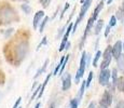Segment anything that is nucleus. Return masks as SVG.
Listing matches in <instances>:
<instances>
[{"instance_id": "28", "label": "nucleus", "mask_w": 124, "mask_h": 108, "mask_svg": "<svg viewBox=\"0 0 124 108\" xmlns=\"http://www.w3.org/2000/svg\"><path fill=\"white\" fill-rule=\"evenodd\" d=\"M69 7H70V4H69L68 2H67V3L65 4V7H64V9H63V10H62V12H61V16H59V18H61V20L64 17V15H65L66 11H67L68 9H69Z\"/></svg>"}, {"instance_id": "47", "label": "nucleus", "mask_w": 124, "mask_h": 108, "mask_svg": "<svg viewBox=\"0 0 124 108\" xmlns=\"http://www.w3.org/2000/svg\"><path fill=\"white\" fill-rule=\"evenodd\" d=\"M0 98H1V93H0Z\"/></svg>"}, {"instance_id": "10", "label": "nucleus", "mask_w": 124, "mask_h": 108, "mask_svg": "<svg viewBox=\"0 0 124 108\" xmlns=\"http://www.w3.org/2000/svg\"><path fill=\"white\" fill-rule=\"evenodd\" d=\"M123 52V49H122V42L121 41H116L114 43L113 47H111V54H112V57L113 58H118Z\"/></svg>"}, {"instance_id": "2", "label": "nucleus", "mask_w": 124, "mask_h": 108, "mask_svg": "<svg viewBox=\"0 0 124 108\" xmlns=\"http://www.w3.org/2000/svg\"><path fill=\"white\" fill-rule=\"evenodd\" d=\"M86 52L83 51L82 53V56H81V59H80V65H79V68L77 70V74H76V77H75V83L78 84L80 82L81 78H83V75L85 73V69H86Z\"/></svg>"}, {"instance_id": "22", "label": "nucleus", "mask_w": 124, "mask_h": 108, "mask_svg": "<svg viewBox=\"0 0 124 108\" xmlns=\"http://www.w3.org/2000/svg\"><path fill=\"white\" fill-rule=\"evenodd\" d=\"M111 78H112V84L114 85L116 84V79H118V69L116 68H113L112 70H111ZM116 86V85H114Z\"/></svg>"}, {"instance_id": "31", "label": "nucleus", "mask_w": 124, "mask_h": 108, "mask_svg": "<svg viewBox=\"0 0 124 108\" xmlns=\"http://www.w3.org/2000/svg\"><path fill=\"white\" fill-rule=\"evenodd\" d=\"M46 43H47V40H46V37H43L42 38V40H41V42L38 44V47H37V51L40 49V48L42 47V45H46Z\"/></svg>"}, {"instance_id": "38", "label": "nucleus", "mask_w": 124, "mask_h": 108, "mask_svg": "<svg viewBox=\"0 0 124 108\" xmlns=\"http://www.w3.org/2000/svg\"><path fill=\"white\" fill-rule=\"evenodd\" d=\"M95 107H96V104H95V102H92L89 105V108H95Z\"/></svg>"}, {"instance_id": "23", "label": "nucleus", "mask_w": 124, "mask_h": 108, "mask_svg": "<svg viewBox=\"0 0 124 108\" xmlns=\"http://www.w3.org/2000/svg\"><path fill=\"white\" fill-rule=\"evenodd\" d=\"M93 77H94V73H93V71H90L89 77H87V79L85 80V86H86V88H90L91 83H92V80H93Z\"/></svg>"}, {"instance_id": "44", "label": "nucleus", "mask_w": 124, "mask_h": 108, "mask_svg": "<svg viewBox=\"0 0 124 108\" xmlns=\"http://www.w3.org/2000/svg\"><path fill=\"white\" fill-rule=\"evenodd\" d=\"M122 49H123V51H124V41L122 42Z\"/></svg>"}, {"instance_id": "21", "label": "nucleus", "mask_w": 124, "mask_h": 108, "mask_svg": "<svg viewBox=\"0 0 124 108\" xmlns=\"http://www.w3.org/2000/svg\"><path fill=\"white\" fill-rule=\"evenodd\" d=\"M101 53H102L101 51H97L96 54H95V57H94V59H93V66H94V67H97V66H98V61L101 59Z\"/></svg>"}, {"instance_id": "20", "label": "nucleus", "mask_w": 124, "mask_h": 108, "mask_svg": "<svg viewBox=\"0 0 124 108\" xmlns=\"http://www.w3.org/2000/svg\"><path fill=\"white\" fill-rule=\"evenodd\" d=\"M85 89H86V86H85V80H83L82 81V84H81V88H80V90H79V93H78V96H77V98L80 100V102H81V100L83 98Z\"/></svg>"}, {"instance_id": "13", "label": "nucleus", "mask_w": 124, "mask_h": 108, "mask_svg": "<svg viewBox=\"0 0 124 108\" xmlns=\"http://www.w3.org/2000/svg\"><path fill=\"white\" fill-rule=\"evenodd\" d=\"M104 6H105L104 1H101V3H98V4H97V7L95 8L94 12H93V15L91 16V17H92V20L94 21V22L97 21V18H98V15H99V13H101V11L102 10V8H104Z\"/></svg>"}, {"instance_id": "3", "label": "nucleus", "mask_w": 124, "mask_h": 108, "mask_svg": "<svg viewBox=\"0 0 124 108\" xmlns=\"http://www.w3.org/2000/svg\"><path fill=\"white\" fill-rule=\"evenodd\" d=\"M102 61L101 63V69L108 68L110 65L111 61H112V54H111V45H108L104 52L101 53Z\"/></svg>"}, {"instance_id": "42", "label": "nucleus", "mask_w": 124, "mask_h": 108, "mask_svg": "<svg viewBox=\"0 0 124 108\" xmlns=\"http://www.w3.org/2000/svg\"><path fill=\"white\" fill-rule=\"evenodd\" d=\"M112 1H113V0H107V3H108V4H110Z\"/></svg>"}, {"instance_id": "39", "label": "nucleus", "mask_w": 124, "mask_h": 108, "mask_svg": "<svg viewBox=\"0 0 124 108\" xmlns=\"http://www.w3.org/2000/svg\"><path fill=\"white\" fill-rule=\"evenodd\" d=\"M121 10H122V12H123V13H124V0H123V2H122V4H121Z\"/></svg>"}, {"instance_id": "1", "label": "nucleus", "mask_w": 124, "mask_h": 108, "mask_svg": "<svg viewBox=\"0 0 124 108\" xmlns=\"http://www.w3.org/2000/svg\"><path fill=\"white\" fill-rule=\"evenodd\" d=\"M92 1H93V0H84V2H83V4H82V8H81V10H80L79 16L77 17V20H76L75 24L72 25V30H71V33H76V30H77L79 24L81 23V21L83 20V17L85 16V14H86L87 10L90 9L91 4H92Z\"/></svg>"}, {"instance_id": "46", "label": "nucleus", "mask_w": 124, "mask_h": 108, "mask_svg": "<svg viewBox=\"0 0 124 108\" xmlns=\"http://www.w3.org/2000/svg\"><path fill=\"white\" fill-rule=\"evenodd\" d=\"M40 1H41V3H42V2H43V0H40Z\"/></svg>"}, {"instance_id": "18", "label": "nucleus", "mask_w": 124, "mask_h": 108, "mask_svg": "<svg viewBox=\"0 0 124 108\" xmlns=\"http://www.w3.org/2000/svg\"><path fill=\"white\" fill-rule=\"evenodd\" d=\"M47 64H49V58H46V59H45L44 64L42 65V67H41V68H39V69H38L37 74H36V75L34 76V78H35V79H37L38 77H39V76H41L42 74L44 73V71H45V69H46V67H47Z\"/></svg>"}, {"instance_id": "49", "label": "nucleus", "mask_w": 124, "mask_h": 108, "mask_svg": "<svg viewBox=\"0 0 124 108\" xmlns=\"http://www.w3.org/2000/svg\"><path fill=\"white\" fill-rule=\"evenodd\" d=\"M101 1H105V0H101Z\"/></svg>"}, {"instance_id": "8", "label": "nucleus", "mask_w": 124, "mask_h": 108, "mask_svg": "<svg viewBox=\"0 0 124 108\" xmlns=\"http://www.w3.org/2000/svg\"><path fill=\"white\" fill-rule=\"evenodd\" d=\"M112 93L109 92L108 90H106L104 93H102L101 100H99V104L101 105H104V106H107L109 107L111 104H112Z\"/></svg>"}, {"instance_id": "33", "label": "nucleus", "mask_w": 124, "mask_h": 108, "mask_svg": "<svg viewBox=\"0 0 124 108\" xmlns=\"http://www.w3.org/2000/svg\"><path fill=\"white\" fill-rule=\"evenodd\" d=\"M116 108H124V102L123 100H119L116 105Z\"/></svg>"}, {"instance_id": "26", "label": "nucleus", "mask_w": 124, "mask_h": 108, "mask_svg": "<svg viewBox=\"0 0 124 108\" xmlns=\"http://www.w3.org/2000/svg\"><path fill=\"white\" fill-rule=\"evenodd\" d=\"M114 16H116V20H120V21H123V20H124V13L122 12V10H121V9H119V10L116 11V14Z\"/></svg>"}, {"instance_id": "14", "label": "nucleus", "mask_w": 124, "mask_h": 108, "mask_svg": "<svg viewBox=\"0 0 124 108\" xmlns=\"http://www.w3.org/2000/svg\"><path fill=\"white\" fill-rule=\"evenodd\" d=\"M52 76H53V75H52V73H50L49 75L46 76V78L44 79L43 83H42V84H41V89H40V92L38 93V95H37V97L39 98V100H40V97H41L42 95H43V92H44V90H45V86H46L47 82H49V81H50V79H51V77H52Z\"/></svg>"}, {"instance_id": "11", "label": "nucleus", "mask_w": 124, "mask_h": 108, "mask_svg": "<svg viewBox=\"0 0 124 108\" xmlns=\"http://www.w3.org/2000/svg\"><path fill=\"white\" fill-rule=\"evenodd\" d=\"M62 80H63V82H62V89H63V91L69 90L71 88V83H72V81H71V75L69 73H66L63 76Z\"/></svg>"}, {"instance_id": "6", "label": "nucleus", "mask_w": 124, "mask_h": 108, "mask_svg": "<svg viewBox=\"0 0 124 108\" xmlns=\"http://www.w3.org/2000/svg\"><path fill=\"white\" fill-rule=\"evenodd\" d=\"M94 23L95 22L92 20V17H90L89 21H87L86 27H85V29H84V33H83V36H82V39H81V41H80V44H79L80 49H83V45H84L85 41H86V38L89 37V35L92 33V28H93V26H94Z\"/></svg>"}, {"instance_id": "29", "label": "nucleus", "mask_w": 124, "mask_h": 108, "mask_svg": "<svg viewBox=\"0 0 124 108\" xmlns=\"http://www.w3.org/2000/svg\"><path fill=\"white\" fill-rule=\"evenodd\" d=\"M22 10L25 12L26 14H29L31 12V8H30L28 4H22Z\"/></svg>"}, {"instance_id": "17", "label": "nucleus", "mask_w": 124, "mask_h": 108, "mask_svg": "<svg viewBox=\"0 0 124 108\" xmlns=\"http://www.w3.org/2000/svg\"><path fill=\"white\" fill-rule=\"evenodd\" d=\"M102 26H104V21L102 20H98L97 21V23L95 24V26H93L94 27V33L95 35H99L102 29Z\"/></svg>"}, {"instance_id": "48", "label": "nucleus", "mask_w": 124, "mask_h": 108, "mask_svg": "<svg viewBox=\"0 0 124 108\" xmlns=\"http://www.w3.org/2000/svg\"><path fill=\"white\" fill-rule=\"evenodd\" d=\"M17 108H22V107H21V106H18V107H17Z\"/></svg>"}, {"instance_id": "30", "label": "nucleus", "mask_w": 124, "mask_h": 108, "mask_svg": "<svg viewBox=\"0 0 124 108\" xmlns=\"http://www.w3.org/2000/svg\"><path fill=\"white\" fill-rule=\"evenodd\" d=\"M116 22H118V20H116V16L112 15V16H111L110 22H109V24H108V25L110 26V27H113V26H116Z\"/></svg>"}, {"instance_id": "5", "label": "nucleus", "mask_w": 124, "mask_h": 108, "mask_svg": "<svg viewBox=\"0 0 124 108\" xmlns=\"http://www.w3.org/2000/svg\"><path fill=\"white\" fill-rule=\"evenodd\" d=\"M110 78H111V70H109V68L101 69V73H99V76H98L99 84L102 86H106L110 82Z\"/></svg>"}, {"instance_id": "27", "label": "nucleus", "mask_w": 124, "mask_h": 108, "mask_svg": "<svg viewBox=\"0 0 124 108\" xmlns=\"http://www.w3.org/2000/svg\"><path fill=\"white\" fill-rule=\"evenodd\" d=\"M66 27H67V25H64L63 27H61V28H59V29H58V33H57V36H56V38H57V39H59V38H61V37H63L64 33H65Z\"/></svg>"}, {"instance_id": "4", "label": "nucleus", "mask_w": 124, "mask_h": 108, "mask_svg": "<svg viewBox=\"0 0 124 108\" xmlns=\"http://www.w3.org/2000/svg\"><path fill=\"white\" fill-rule=\"evenodd\" d=\"M28 51V43L26 41L21 42L20 44L16 47L15 49V55H16V58L18 61H22V59L25 58V55Z\"/></svg>"}, {"instance_id": "12", "label": "nucleus", "mask_w": 124, "mask_h": 108, "mask_svg": "<svg viewBox=\"0 0 124 108\" xmlns=\"http://www.w3.org/2000/svg\"><path fill=\"white\" fill-rule=\"evenodd\" d=\"M44 17V12L43 11H38L37 13L35 14V16H34V23H32V25H34V28L35 29H37L38 28V26H39V24H40V22L42 21V18Z\"/></svg>"}, {"instance_id": "32", "label": "nucleus", "mask_w": 124, "mask_h": 108, "mask_svg": "<svg viewBox=\"0 0 124 108\" xmlns=\"http://www.w3.org/2000/svg\"><path fill=\"white\" fill-rule=\"evenodd\" d=\"M21 102H22V97H18L17 100H16V102L14 103V105H13V108H17L18 106L21 105Z\"/></svg>"}, {"instance_id": "25", "label": "nucleus", "mask_w": 124, "mask_h": 108, "mask_svg": "<svg viewBox=\"0 0 124 108\" xmlns=\"http://www.w3.org/2000/svg\"><path fill=\"white\" fill-rule=\"evenodd\" d=\"M40 89H41V85H38L37 86V89H36V90L35 91H32V95H31V97H30V100H29V103H31L32 102V100H35V98L36 97H37V95H38V93H39L40 92Z\"/></svg>"}, {"instance_id": "34", "label": "nucleus", "mask_w": 124, "mask_h": 108, "mask_svg": "<svg viewBox=\"0 0 124 108\" xmlns=\"http://www.w3.org/2000/svg\"><path fill=\"white\" fill-rule=\"evenodd\" d=\"M110 29H111V27L109 25H107L106 26V29H105V37H108L109 33H110Z\"/></svg>"}, {"instance_id": "37", "label": "nucleus", "mask_w": 124, "mask_h": 108, "mask_svg": "<svg viewBox=\"0 0 124 108\" xmlns=\"http://www.w3.org/2000/svg\"><path fill=\"white\" fill-rule=\"evenodd\" d=\"M12 33H13V29H12V28L11 29H8V32H7V33H6V37H9Z\"/></svg>"}, {"instance_id": "40", "label": "nucleus", "mask_w": 124, "mask_h": 108, "mask_svg": "<svg viewBox=\"0 0 124 108\" xmlns=\"http://www.w3.org/2000/svg\"><path fill=\"white\" fill-rule=\"evenodd\" d=\"M40 107H41V104H40V103H37V105H36L34 108H40Z\"/></svg>"}, {"instance_id": "41", "label": "nucleus", "mask_w": 124, "mask_h": 108, "mask_svg": "<svg viewBox=\"0 0 124 108\" xmlns=\"http://www.w3.org/2000/svg\"><path fill=\"white\" fill-rule=\"evenodd\" d=\"M97 108H108V107H107V106H104V105H101V104H99V105H98V107H97Z\"/></svg>"}, {"instance_id": "43", "label": "nucleus", "mask_w": 124, "mask_h": 108, "mask_svg": "<svg viewBox=\"0 0 124 108\" xmlns=\"http://www.w3.org/2000/svg\"><path fill=\"white\" fill-rule=\"evenodd\" d=\"M50 108H55V104H51V106H50Z\"/></svg>"}, {"instance_id": "35", "label": "nucleus", "mask_w": 124, "mask_h": 108, "mask_svg": "<svg viewBox=\"0 0 124 108\" xmlns=\"http://www.w3.org/2000/svg\"><path fill=\"white\" fill-rule=\"evenodd\" d=\"M91 56H92L91 54L86 53V66H90V64H91Z\"/></svg>"}, {"instance_id": "45", "label": "nucleus", "mask_w": 124, "mask_h": 108, "mask_svg": "<svg viewBox=\"0 0 124 108\" xmlns=\"http://www.w3.org/2000/svg\"><path fill=\"white\" fill-rule=\"evenodd\" d=\"M83 2H84V0H81V3H83Z\"/></svg>"}, {"instance_id": "19", "label": "nucleus", "mask_w": 124, "mask_h": 108, "mask_svg": "<svg viewBox=\"0 0 124 108\" xmlns=\"http://www.w3.org/2000/svg\"><path fill=\"white\" fill-rule=\"evenodd\" d=\"M49 21H50V17H49V16H44V17L42 18V21L40 22V24H39V32H40V33H43L44 27L46 26V24L49 23Z\"/></svg>"}, {"instance_id": "16", "label": "nucleus", "mask_w": 124, "mask_h": 108, "mask_svg": "<svg viewBox=\"0 0 124 108\" xmlns=\"http://www.w3.org/2000/svg\"><path fill=\"white\" fill-rule=\"evenodd\" d=\"M116 65H118V70L124 74V54H121L116 58Z\"/></svg>"}, {"instance_id": "36", "label": "nucleus", "mask_w": 124, "mask_h": 108, "mask_svg": "<svg viewBox=\"0 0 124 108\" xmlns=\"http://www.w3.org/2000/svg\"><path fill=\"white\" fill-rule=\"evenodd\" d=\"M50 2H51V0H43V2H42V6H43V8H46V7L50 4Z\"/></svg>"}, {"instance_id": "7", "label": "nucleus", "mask_w": 124, "mask_h": 108, "mask_svg": "<svg viewBox=\"0 0 124 108\" xmlns=\"http://www.w3.org/2000/svg\"><path fill=\"white\" fill-rule=\"evenodd\" d=\"M72 25H73V23H71V22H70V23L67 25V27H66V30H65V33H64V35H63V39H62V43H61L59 49H58L59 52H63L64 51V47H65L66 42L69 40L68 38H69V35L71 33V30H72Z\"/></svg>"}, {"instance_id": "9", "label": "nucleus", "mask_w": 124, "mask_h": 108, "mask_svg": "<svg viewBox=\"0 0 124 108\" xmlns=\"http://www.w3.org/2000/svg\"><path fill=\"white\" fill-rule=\"evenodd\" d=\"M0 15H1V17L3 18L4 21H7L6 23H10V21H12V18H13L14 15H15V11H13L11 8L7 7V8H4L3 10L1 11Z\"/></svg>"}, {"instance_id": "24", "label": "nucleus", "mask_w": 124, "mask_h": 108, "mask_svg": "<svg viewBox=\"0 0 124 108\" xmlns=\"http://www.w3.org/2000/svg\"><path fill=\"white\" fill-rule=\"evenodd\" d=\"M79 104H80V100H78L77 97L72 98L70 100V108H78L79 107Z\"/></svg>"}, {"instance_id": "15", "label": "nucleus", "mask_w": 124, "mask_h": 108, "mask_svg": "<svg viewBox=\"0 0 124 108\" xmlns=\"http://www.w3.org/2000/svg\"><path fill=\"white\" fill-rule=\"evenodd\" d=\"M116 89L119 90L120 92H124V77L121 76V77H118L116 81Z\"/></svg>"}]
</instances>
